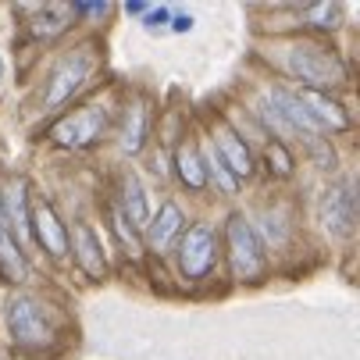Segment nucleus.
Segmentation results:
<instances>
[{
	"label": "nucleus",
	"mask_w": 360,
	"mask_h": 360,
	"mask_svg": "<svg viewBox=\"0 0 360 360\" xmlns=\"http://www.w3.org/2000/svg\"><path fill=\"white\" fill-rule=\"evenodd\" d=\"M218 261V236L211 225H193L179 236V268L186 278H203Z\"/></svg>",
	"instance_id": "423d86ee"
},
{
	"label": "nucleus",
	"mask_w": 360,
	"mask_h": 360,
	"mask_svg": "<svg viewBox=\"0 0 360 360\" xmlns=\"http://www.w3.org/2000/svg\"><path fill=\"white\" fill-rule=\"evenodd\" d=\"M303 18H307V22H314L321 32H328V29L335 25V18H339V8H332V4H321V8H311V11H307Z\"/></svg>",
	"instance_id": "aec40b11"
},
{
	"label": "nucleus",
	"mask_w": 360,
	"mask_h": 360,
	"mask_svg": "<svg viewBox=\"0 0 360 360\" xmlns=\"http://www.w3.org/2000/svg\"><path fill=\"white\" fill-rule=\"evenodd\" d=\"M29 186L25 179H8L4 189H0V221H4V229L22 243L29 236V200H25Z\"/></svg>",
	"instance_id": "9d476101"
},
{
	"label": "nucleus",
	"mask_w": 360,
	"mask_h": 360,
	"mask_svg": "<svg viewBox=\"0 0 360 360\" xmlns=\"http://www.w3.org/2000/svg\"><path fill=\"white\" fill-rule=\"evenodd\" d=\"M211 150L221 158V165L232 172V179H236V182L253 179V172H257L253 150L243 143V136H239L229 122H218V125H214V146H211Z\"/></svg>",
	"instance_id": "1a4fd4ad"
},
{
	"label": "nucleus",
	"mask_w": 360,
	"mask_h": 360,
	"mask_svg": "<svg viewBox=\"0 0 360 360\" xmlns=\"http://www.w3.org/2000/svg\"><path fill=\"white\" fill-rule=\"evenodd\" d=\"M318 214H321L325 232H332V236H349L353 225H356V196H353V182H346V179L335 182V186L321 196Z\"/></svg>",
	"instance_id": "6e6552de"
},
{
	"label": "nucleus",
	"mask_w": 360,
	"mask_h": 360,
	"mask_svg": "<svg viewBox=\"0 0 360 360\" xmlns=\"http://www.w3.org/2000/svg\"><path fill=\"white\" fill-rule=\"evenodd\" d=\"M29 232L46 250V257H54V261H65L68 257V236L72 232L65 229V221L58 218V211L50 207L46 200H36L29 207Z\"/></svg>",
	"instance_id": "0eeeda50"
},
{
	"label": "nucleus",
	"mask_w": 360,
	"mask_h": 360,
	"mask_svg": "<svg viewBox=\"0 0 360 360\" xmlns=\"http://www.w3.org/2000/svg\"><path fill=\"white\" fill-rule=\"evenodd\" d=\"M168 22H172V11H165V8L153 11V15L146 18V25H168Z\"/></svg>",
	"instance_id": "412c9836"
},
{
	"label": "nucleus",
	"mask_w": 360,
	"mask_h": 360,
	"mask_svg": "<svg viewBox=\"0 0 360 360\" xmlns=\"http://www.w3.org/2000/svg\"><path fill=\"white\" fill-rule=\"evenodd\" d=\"M0 278L11 285H22L29 278V261H25L18 239L4 229V221H0Z\"/></svg>",
	"instance_id": "4468645a"
},
{
	"label": "nucleus",
	"mask_w": 360,
	"mask_h": 360,
	"mask_svg": "<svg viewBox=\"0 0 360 360\" xmlns=\"http://www.w3.org/2000/svg\"><path fill=\"white\" fill-rule=\"evenodd\" d=\"M72 8H58V4H50V8H39L36 11V22L29 25L32 29V36H39V39H54V36H61L65 29H72Z\"/></svg>",
	"instance_id": "f3484780"
},
{
	"label": "nucleus",
	"mask_w": 360,
	"mask_h": 360,
	"mask_svg": "<svg viewBox=\"0 0 360 360\" xmlns=\"http://www.w3.org/2000/svg\"><path fill=\"white\" fill-rule=\"evenodd\" d=\"M175 172H179V182L193 193H200L207 186V165H203V153L193 143H182L175 150Z\"/></svg>",
	"instance_id": "2eb2a0df"
},
{
	"label": "nucleus",
	"mask_w": 360,
	"mask_h": 360,
	"mask_svg": "<svg viewBox=\"0 0 360 360\" xmlns=\"http://www.w3.org/2000/svg\"><path fill=\"white\" fill-rule=\"evenodd\" d=\"M4 321H8V332H11L15 346H22V349H50L58 342L54 325H50V318H46V307L29 292H11L8 296Z\"/></svg>",
	"instance_id": "f03ea898"
},
{
	"label": "nucleus",
	"mask_w": 360,
	"mask_h": 360,
	"mask_svg": "<svg viewBox=\"0 0 360 360\" xmlns=\"http://www.w3.org/2000/svg\"><path fill=\"white\" fill-rule=\"evenodd\" d=\"M189 25H193V18H189V15H172V29H175V32H186Z\"/></svg>",
	"instance_id": "4be33fe9"
},
{
	"label": "nucleus",
	"mask_w": 360,
	"mask_h": 360,
	"mask_svg": "<svg viewBox=\"0 0 360 360\" xmlns=\"http://www.w3.org/2000/svg\"><path fill=\"white\" fill-rule=\"evenodd\" d=\"M300 100L307 104V111H311V118L321 125V132H342L349 129V115L335 104V100H328L325 93H311V89H300Z\"/></svg>",
	"instance_id": "ddd939ff"
},
{
	"label": "nucleus",
	"mask_w": 360,
	"mask_h": 360,
	"mask_svg": "<svg viewBox=\"0 0 360 360\" xmlns=\"http://www.w3.org/2000/svg\"><path fill=\"white\" fill-rule=\"evenodd\" d=\"M203 165H207V182H218L221 193H236V189H239V182L232 179V172L221 165V158H218L214 150L207 153V158H203Z\"/></svg>",
	"instance_id": "6ab92c4d"
},
{
	"label": "nucleus",
	"mask_w": 360,
	"mask_h": 360,
	"mask_svg": "<svg viewBox=\"0 0 360 360\" xmlns=\"http://www.w3.org/2000/svg\"><path fill=\"white\" fill-rule=\"evenodd\" d=\"M108 129V111L104 108H79L65 118H58L50 125V139L58 146H68V150H89Z\"/></svg>",
	"instance_id": "39448f33"
},
{
	"label": "nucleus",
	"mask_w": 360,
	"mask_h": 360,
	"mask_svg": "<svg viewBox=\"0 0 360 360\" xmlns=\"http://www.w3.org/2000/svg\"><path fill=\"white\" fill-rule=\"evenodd\" d=\"M289 68L311 93H328V89L346 86L342 58L321 43H296L292 54H289Z\"/></svg>",
	"instance_id": "7ed1b4c3"
},
{
	"label": "nucleus",
	"mask_w": 360,
	"mask_h": 360,
	"mask_svg": "<svg viewBox=\"0 0 360 360\" xmlns=\"http://www.w3.org/2000/svg\"><path fill=\"white\" fill-rule=\"evenodd\" d=\"M146 129H150V115H146V108L143 104H136V108H129L125 111V122H122V150L125 153H136V150H143V143H146Z\"/></svg>",
	"instance_id": "a211bd4d"
},
{
	"label": "nucleus",
	"mask_w": 360,
	"mask_h": 360,
	"mask_svg": "<svg viewBox=\"0 0 360 360\" xmlns=\"http://www.w3.org/2000/svg\"><path fill=\"white\" fill-rule=\"evenodd\" d=\"M132 229H143L150 221V203H146V189L136 175H125L122 179V211H118Z\"/></svg>",
	"instance_id": "dca6fc26"
},
{
	"label": "nucleus",
	"mask_w": 360,
	"mask_h": 360,
	"mask_svg": "<svg viewBox=\"0 0 360 360\" xmlns=\"http://www.w3.org/2000/svg\"><path fill=\"white\" fill-rule=\"evenodd\" d=\"M93 68H96V58H93V46H89V43L68 50V54L54 65L50 79H46L43 104H46V108H61V104H68V100L89 82Z\"/></svg>",
	"instance_id": "20e7f679"
},
{
	"label": "nucleus",
	"mask_w": 360,
	"mask_h": 360,
	"mask_svg": "<svg viewBox=\"0 0 360 360\" xmlns=\"http://www.w3.org/2000/svg\"><path fill=\"white\" fill-rule=\"evenodd\" d=\"M186 232V221H182V211L175 207L172 200H165L161 203V211L153 214L146 225H143V236H146V246L153 250V253H165L179 236Z\"/></svg>",
	"instance_id": "f8f14e48"
},
{
	"label": "nucleus",
	"mask_w": 360,
	"mask_h": 360,
	"mask_svg": "<svg viewBox=\"0 0 360 360\" xmlns=\"http://www.w3.org/2000/svg\"><path fill=\"white\" fill-rule=\"evenodd\" d=\"M225 250H229V264L239 282H257L268 275V253L261 243V232L253 229L246 214H229L225 221Z\"/></svg>",
	"instance_id": "f257e3e1"
},
{
	"label": "nucleus",
	"mask_w": 360,
	"mask_h": 360,
	"mask_svg": "<svg viewBox=\"0 0 360 360\" xmlns=\"http://www.w3.org/2000/svg\"><path fill=\"white\" fill-rule=\"evenodd\" d=\"M68 250H75V264L82 268L86 278L100 282V278H108V261H104V246H100L96 232L79 221L75 225V236H68Z\"/></svg>",
	"instance_id": "9b49d317"
}]
</instances>
